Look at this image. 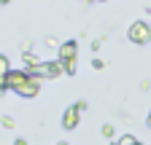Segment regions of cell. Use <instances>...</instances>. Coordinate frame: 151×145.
<instances>
[{"label": "cell", "mask_w": 151, "mask_h": 145, "mask_svg": "<svg viewBox=\"0 0 151 145\" xmlns=\"http://www.w3.org/2000/svg\"><path fill=\"white\" fill-rule=\"evenodd\" d=\"M3 89L16 92L22 97H35V94H41V81L30 75V70H14L3 78Z\"/></svg>", "instance_id": "cell-1"}, {"label": "cell", "mask_w": 151, "mask_h": 145, "mask_svg": "<svg viewBox=\"0 0 151 145\" xmlns=\"http://www.w3.org/2000/svg\"><path fill=\"white\" fill-rule=\"evenodd\" d=\"M60 72H65V67H62L60 59H57V62H41V65L30 67V75H35L38 81H41V78H57Z\"/></svg>", "instance_id": "cell-2"}, {"label": "cell", "mask_w": 151, "mask_h": 145, "mask_svg": "<svg viewBox=\"0 0 151 145\" xmlns=\"http://www.w3.org/2000/svg\"><path fill=\"white\" fill-rule=\"evenodd\" d=\"M76 57H78V46H76L73 41H68V43L60 46V62H62V67H65L68 75L76 72Z\"/></svg>", "instance_id": "cell-3"}, {"label": "cell", "mask_w": 151, "mask_h": 145, "mask_svg": "<svg viewBox=\"0 0 151 145\" xmlns=\"http://www.w3.org/2000/svg\"><path fill=\"white\" fill-rule=\"evenodd\" d=\"M129 41L132 43H148L151 41V27L146 22H135L129 27Z\"/></svg>", "instance_id": "cell-4"}, {"label": "cell", "mask_w": 151, "mask_h": 145, "mask_svg": "<svg viewBox=\"0 0 151 145\" xmlns=\"http://www.w3.org/2000/svg\"><path fill=\"white\" fill-rule=\"evenodd\" d=\"M78 105H73V107H68L65 110V118H62V126L65 129H76V126H78Z\"/></svg>", "instance_id": "cell-5"}, {"label": "cell", "mask_w": 151, "mask_h": 145, "mask_svg": "<svg viewBox=\"0 0 151 145\" xmlns=\"http://www.w3.org/2000/svg\"><path fill=\"white\" fill-rule=\"evenodd\" d=\"M24 62H27L30 67H35V65H41V59H38L35 54H30V51H24Z\"/></svg>", "instance_id": "cell-6"}, {"label": "cell", "mask_w": 151, "mask_h": 145, "mask_svg": "<svg viewBox=\"0 0 151 145\" xmlns=\"http://www.w3.org/2000/svg\"><path fill=\"white\" fill-rule=\"evenodd\" d=\"M119 145H140V142H138L135 137H132V134H124V137L119 140Z\"/></svg>", "instance_id": "cell-7"}, {"label": "cell", "mask_w": 151, "mask_h": 145, "mask_svg": "<svg viewBox=\"0 0 151 145\" xmlns=\"http://www.w3.org/2000/svg\"><path fill=\"white\" fill-rule=\"evenodd\" d=\"M8 72H11V70H8V59H6V57H0V75L6 78Z\"/></svg>", "instance_id": "cell-8"}, {"label": "cell", "mask_w": 151, "mask_h": 145, "mask_svg": "<svg viewBox=\"0 0 151 145\" xmlns=\"http://www.w3.org/2000/svg\"><path fill=\"white\" fill-rule=\"evenodd\" d=\"M103 134H105V137H113V126H111V124L103 126Z\"/></svg>", "instance_id": "cell-9"}, {"label": "cell", "mask_w": 151, "mask_h": 145, "mask_svg": "<svg viewBox=\"0 0 151 145\" xmlns=\"http://www.w3.org/2000/svg\"><path fill=\"white\" fill-rule=\"evenodd\" d=\"M14 145H27V142H24L22 137H16V142H14Z\"/></svg>", "instance_id": "cell-10"}, {"label": "cell", "mask_w": 151, "mask_h": 145, "mask_svg": "<svg viewBox=\"0 0 151 145\" xmlns=\"http://www.w3.org/2000/svg\"><path fill=\"white\" fill-rule=\"evenodd\" d=\"M148 126H151V116H148Z\"/></svg>", "instance_id": "cell-11"}, {"label": "cell", "mask_w": 151, "mask_h": 145, "mask_svg": "<svg viewBox=\"0 0 151 145\" xmlns=\"http://www.w3.org/2000/svg\"><path fill=\"white\" fill-rule=\"evenodd\" d=\"M60 145H68V142H60Z\"/></svg>", "instance_id": "cell-12"}, {"label": "cell", "mask_w": 151, "mask_h": 145, "mask_svg": "<svg viewBox=\"0 0 151 145\" xmlns=\"http://www.w3.org/2000/svg\"><path fill=\"white\" fill-rule=\"evenodd\" d=\"M3 3H8V0H3Z\"/></svg>", "instance_id": "cell-13"}, {"label": "cell", "mask_w": 151, "mask_h": 145, "mask_svg": "<svg viewBox=\"0 0 151 145\" xmlns=\"http://www.w3.org/2000/svg\"><path fill=\"white\" fill-rule=\"evenodd\" d=\"M84 3H89V0H84Z\"/></svg>", "instance_id": "cell-14"}]
</instances>
